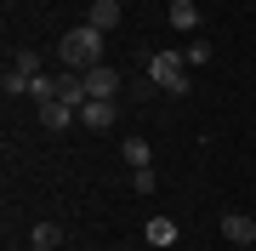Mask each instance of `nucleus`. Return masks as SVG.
Here are the masks:
<instances>
[{"mask_svg": "<svg viewBox=\"0 0 256 251\" xmlns=\"http://www.w3.org/2000/svg\"><path fill=\"white\" fill-rule=\"evenodd\" d=\"M102 29H92V23H80V29H68L63 40H57V57H63V63L74 69V75H86V69H97L102 63Z\"/></svg>", "mask_w": 256, "mask_h": 251, "instance_id": "nucleus-1", "label": "nucleus"}, {"mask_svg": "<svg viewBox=\"0 0 256 251\" xmlns=\"http://www.w3.org/2000/svg\"><path fill=\"white\" fill-rule=\"evenodd\" d=\"M148 75H154V86H160V92H171V97H182L188 86H194L182 52H154V57H148Z\"/></svg>", "mask_w": 256, "mask_h": 251, "instance_id": "nucleus-2", "label": "nucleus"}, {"mask_svg": "<svg viewBox=\"0 0 256 251\" xmlns=\"http://www.w3.org/2000/svg\"><path fill=\"white\" fill-rule=\"evenodd\" d=\"M114 120H120L114 97H92V103H86V109H80V126H92V131H108Z\"/></svg>", "mask_w": 256, "mask_h": 251, "instance_id": "nucleus-3", "label": "nucleus"}, {"mask_svg": "<svg viewBox=\"0 0 256 251\" xmlns=\"http://www.w3.org/2000/svg\"><path fill=\"white\" fill-rule=\"evenodd\" d=\"M74 120H80V109H68L63 97H57V103H40V126H46V131H68Z\"/></svg>", "mask_w": 256, "mask_h": 251, "instance_id": "nucleus-4", "label": "nucleus"}, {"mask_svg": "<svg viewBox=\"0 0 256 251\" xmlns=\"http://www.w3.org/2000/svg\"><path fill=\"white\" fill-rule=\"evenodd\" d=\"M120 18H126V12H120V0H92V12H86V23H92V29H102V35H114V29H120Z\"/></svg>", "mask_w": 256, "mask_h": 251, "instance_id": "nucleus-5", "label": "nucleus"}, {"mask_svg": "<svg viewBox=\"0 0 256 251\" xmlns=\"http://www.w3.org/2000/svg\"><path fill=\"white\" fill-rule=\"evenodd\" d=\"M222 240L250 245V240H256V217H245V211H228V217H222Z\"/></svg>", "mask_w": 256, "mask_h": 251, "instance_id": "nucleus-6", "label": "nucleus"}, {"mask_svg": "<svg viewBox=\"0 0 256 251\" xmlns=\"http://www.w3.org/2000/svg\"><path fill=\"white\" fill-rule=\"evenodd\" d=\"M86 92H92V97H114V92H120V75H114L108 63H97V69H86Z\"/></svg>", "mask_w": 256, "mask_h": 251, "instance_id": "nucleus-7", "label": "nucleus"}, {"mask_svg": "<svg viewBox=\"0 0 256 251\" xmlns=\"http://www.w3.org/2000/svg\"><path fill=\"white\" fill-rule=\"evenodd\" d=\"M57 97H63L68 109H86V103H92V92H86V75H74V69H68V75L57 80Z\"/></svg>", "mask_w": 256, "mask_h": 251, "instance_id": "nucleus-8", "label": "nucleus"}, {"mask_svg": "<svg viewBox=\"0 0 256 251\" xmlns=\"http://www.w3.org/2000/svg\"><path fill=\"white\" fill-rule=\"evenodd\" d=\"M120 154H126V166H131V171L154 166V149H148V137H126V143H120Z\"/></svg>", "mask_w": 256, "mask_h": 251, "instance_id": "nucleus-9", "label": "nucleus"}, {"mask_svg": "<svg viewBox=\"0 0 256 251\" xmlns=\"http://www.w3.org/2000/svg\"><path fill=\"white\" fill-rule=\"evenodd\" d=\"M205 12L194 6V0H171V29H200Z\"/></svg>", "mask_w": 256, "mask_h": 251, "instance_id": "nucleus-10", "label": "nucleus"}, {"mask_svg": "<svg viewBox=\"0 0 256 251\" xmlns=\"http://www.w3.org/2000/svg\"><path fill=\"white\" fill-rule=\"evenodd\" d=\"M28 245H34V251L63 245V228H57V223H34V228H28Z\"/></svg>", "mask_w": 256, "mask_h": 251, "instance_id": "nucleus-11", "label": "nucleus"}, {"mask_svg": "<svg viewBox=\"0 0 256 251\" xmlns=\"http://www.w3.org/2000/svg\"><path fill=\"white\" fill-rule=\"evenodd\" d=\"M148 245H176V223L171 217H148Z\"/></svg>", "mask_w": 256, "mask_h": 251, "instance_id": "nucleus-12", "label": "nucleus"}, {"mask_svg": "<svg viewBox=\"0 0 256 251\" xmlns=\"http://www.w3.org/2000/svg\"><path fill=\"white\" fill-rule=\"evenodd\" d=\"M6 97H28V86H34V75H23V69H6Z\"/></svg>", "mask_w": 256, "mask_h": 251, "instance_id": "nucleus-13", "label": "nucleus"}, {"mask_svg": "<svg viewBox=\"0 0 256 251\" xmlns=\"http://www.w3.org/2000/svg\"><path fill=\"white\" fill-rule=\"evenodd\" d=\"M182 63L188 69H205L210 63V40H188V46H182Z\"/></svg>", "mask_w": 256, "mask_h": 251, "instance_id": "nucleus-14", "label": "nucleus"}, {"mask_svg": "<svg viewBox=\"0 0 256 251\" xmlns=\"http://www.w3.org/2000/svg\"><path fill=\"white\" fill-rule=\"evenodd\" d=\"M28 97H34V109H40V103H57V80H52V75H34Z\"/></svg>", "mask_w": 256, "mask_h": 251, "instance_id": "nucleus-15", "label": "nucleus"}, {"mask_svg": "<svg viewBox=\"0 0 256 251\" xmlns=\"http://www.w3.org/2000/svg\"><path fill=\"white\" fill-rule=\"evenodd\" d=\"M12 69H23V75H40V52H34V46H23L18 57H12Z\"/></svg>", "mask_w": 256, "mask_h": 251, "instance_id": "nucleus-16", "label": "nucleus"}, {"mask_svg": "<svg viewBox=\"0 0 256 251\" xmlns=\"http://www.w3.org/2000/svg\"><path fill=\"white\" fill-rule=\"evenodd\" d=\"M154 183H160V177H154V166H142L137 177H131V188H137V194H154Z\"/></svg>", "mask_w": 256, "mask_h": 251, "instance_id": "nucleus-17", "label": "nucleus"}]
</instances>
